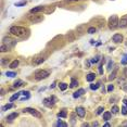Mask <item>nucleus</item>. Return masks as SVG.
Listing matches in <instances>:
<instances>
[{
  "instance_id": "nucleus-31",
  "label": "nucleus",
  "mask_w": 127,
  "mask_h": 127,
  "mask_svg": "<svg viewBox=\"0 0 127 127\" xmlns=\"http://www.w3.org/2000/svg\"><path fill=\"white\" fill-rule=\"evenodd\" d=\"M122 64L123 65L127 64V54H124V56H123V59H122Z\"/></svg>"
},
{
  "instance_id": "nucleus-39",
  "label": "nucleus",
  "mask_w": 127,
  "mask_h": 127,
  "mask_svg": "<svg viewBox=\"0 0 127 127\" xmlns=\"http://www.w3.org/2000/svg\"><path fill=\"white\" fill-rule=\"evenodd\" d=\"M92 125H93V126H99V123H98V122H95Z\"/></svg>"
},
{
  "instance_id": "nucleus-23",
  "label": "nucleus",
  "mask_w": 127,
  "mask_h": 127,
  "mask_svg": "<svg viewBox=\"0 0 127 127\" xmlns=\"http://www.w3.org/2000/svg\"><path fill=\"white\" fill-rule=\"evenodd\" d=\"M66 115H67V113H66L65 110H63L62 112L58 113V116H59V117H66Z\"/></svg>"
},
{
  "instance_id": "nucleus-35",
  "label": "nucleus",
  "mask_w": 127,
  "mask_h": 127,
  "mask_svg": "<svg viewBox=\"0 0 127 127\" xmlns=\"http://www.w3.org/2000/svg\"><path fill=\"white\" fill-rule=\"evenodd\" d=\"M90 62H91V63H93V64H96V63H98V62H99V56H96V58H93V59H91Z\"/></svg>"
},
{
  "instance_id": "nucleus-6",
  "label": "nucleus",
  "mask_w": 127,
  "mask_h": 127,
  "mask_svg": "<svg viewBox=\"0 0 127 127\" xmlns=\"http://www.w3.org/2000/svg\"><path fill=\"white\" fill-rule=\"evenodd\" d=\"M44 20V16L42 15H29V21L33 23H39Z\"/></svg>"
},
{
  "instance_id": "nucleus-10",
  "label": "nucleus",
  "mask_w": 127,
  "mask_h": 127,
  "mask_svg": "<svg viewBox=\"0 0 127 127\" xmlns=\"http://www.w3.org/2000/svg\"><path fill=\"white\" fill-rule=\"evenodd\" d=\"M113 41L116 42V44H119V42H122L123 41V36L121 34H115L113 35Z\"/></svg>"
},
{
  "instance_id": "nucleus-13",
  "label": "nucleus",
  "mask_w": 127,
  "mask_h": 127,
  "mask_svg": "<svg viewBox=\"0 0 127 127\" xmlns=\"http://www.w3.org/2000/svg\"><path fill=\"white\" fill-rule=\"evenodd\" d=\"M84 93H85V90H84V89H79V90L75 91V92L73 93V97L76 99V98H79V97L82 96V95H84Z\"/></svg>"
},
{
  "instance_id": "nucleus-25",
  "label": "nucleus",
  "mask_w": 127,
  "mask_h": 127,
  "mask_svg": "<svg viewBox=\"0 0 127 127\" xmlns=\"http://www.w3.org/2000/svg\"><path fill=\"white\" fill-rule=\"evenodd\" d=\"M56 126H62V127H66L67 126V124L66 123H64V122H62V121H58V123H56Z\"/></svg>"
},
{
  "instance_id": "nucleus-3",
  "label": "nucleus",
  "mask_w": 127,
  "mask_h": 127,
  "mask_svg": "<svg viewBox=\"0 0 127 127\" xmlns=\"http://www.w3.org/2000/svg\"><path fill=\"white\" fill-rule=\"evenodd\" d=\"M49 76V72L46 70H39L35 73V78L37 80H41V79H45Z\"/></svg>"
},
{
  "instance_id": "nucleus-16",
  "label": "nucleus",
  "mask_w": 127,
  "mask_h": 127,
  "mask_svg": "<svg viewBox=\"0 0 127 127\" xmlns=\"http://www.w3.org/2000/svg\"><path fill=\"white\" fill-rule=\"evenodd\" d=\"M19 60H14L13 62L11 63V64H10V68H12V70H13V68H15V67H17V66H19Z\"/></svg>"
},
{
  "instance_id": "nucleus-36",
  "label": "nucleus",
  "mask_w": 127,
  "mask_h": 127,
  "mask_svg": "<svg viewBox=\"0 0 127 127\" xmlns=\"http://www.w3.org/2000/svg\"><path fill=\"white\" fill-rule=\"evenodd\" d=\"M113 89H114V86L113 85H109L107 86V91H113Z\"/></svg>"
},
{
  "instance_id": "nucleus-37",
  "label": "nucleus",
  "mask_w": 127,
  "mask_h": 127,
  "mask_svg": "<svg viewBox=\"0 0 127 127\" xmlns=\"http://www.w3.org/2000/svg\"><path fill=\"white\" fill-rule=\"evenodd\" d=\"M112 62H109V65H107V70H111V67H112Z\"/></svg>"
},
{
  "instance_id": "nucleus-40",
  "label": "nucleus",
  "mask_w": 127,
  "mask_h": 127,
  "mask_svg": "<svg viewBox=\"0 0 127 127\" xmlns=\"http://www.w3.org/2000/svg\"><path fill=\"white\" fill-rule=\"evenodd\" d=\"M123 102H124L125 105H127V99H124V100H123Z\"/></svg>"
},
{
  "instance_id": "nucleus-18",
  "label": "nucleus",
  "mask_w": 127,
  "mask_h": 127,
  "mask_svg": "<svg viewBox=\"0 0 127 127\" xmlns=\"http://www.w3.org/2000/svg\"><path fill=\"white\" fill-rule=\"evenodd\" d=\"M77 85H78V82H77V79L72 78V80H71V85H70V87H71V88H74V87H76Z\"/></svg>"
},
{
  "instance_id": "nucleus-1",
  "label": "nucleus",
  "mask_w": 127,
  "mask_h": 127,
  "mask_svg": "<svg viewBox=\"0 0 127 127\" xmlns=\"http://www.w3.org/2000/svg\"><path fill=\"white\" fill-rule=\"evenodd\" d=\"M26 32H27V29L25 27H21V26H12L10 28V33L16 37H24Z\"/></svg>"
},
{
  "instance_id": "nucleus-44",
  "label": "nucleus",
  "mask_w": 127,
  "mask_h": 127,
  "mask_svg": "<svg viewBox=\"0 0 127 127\" xmlns=\"http://www.w3.org/2000/svg\"><path fill=\"white\" fill-rule=\"evenodd\" d=\"M67 1H79V0H67Z\"/></svg>"
},
{
  "instance_id": "nucleus-27",
  "label": "nucleus",
  "mask_w": 127,
  "mask_h": 127,
  "mask_svg": "<svg viewBox=\"0 0 127 127\" xmlns=\"http://www.w3.org/2000/svg\"><path fill=\"white\" fill-rule=\"evenodd\" d=\"M99 85L100 84H91L90 85V89L91 90H97V89L99 88Z\"/></svg>"
},
{
  "instance_id": "nucleus-30",
  "label": "nucleus",
  "mask_w": 127,
  "mask_h": 127,
  "mask_svg": "<svg viewBox=\"0 0 127 127\" xmlns=\"http://www.w3.org/2000/svg\"><path fill=\"white\" fill-rule=\"evenodd\" d=\"M7 76H9V77H15L16 76V73L15 72H7Z\"/></svg>"
},
{
  "instance_id": "nucleus-17",
  "label": "nucleus",
  "mask_w": 127,
  "mask_h": 127,
  "mask_svg": "<svg viewBox=\"0 0 127 127\" xmlns=\"http://www.w3.org/2000/svg\"><path fill=\"white\" fill-rule=\"evenodd\" d=\"M20 95H22V91H21V92H16L15 95H13V96L10 98V102H13L14 100H16V99L20 97Z\"/></svg>"
},
{
  "instance_id": "nucleus-34",
  "label": "nucleus",
  "mask_w": 127,
  "mask_h": 127,
  "mask_svg": "<svg viewBox=\"0 0 127 127\" xmlns=\"http://www.w3.org/2000/svg\"><path fill=\"white\" fill-rule=\"evenodd\" d=\"M104 111V109H103V107H98V110H97V115H100V114H102V112Z\"/></svg>"
},
{
  "instance_id": "nucleus-2",
  "label": "nucleus",
  "mask_w": 127,
  "mask_h": 127,
  "mask_svg": "<svg viewBox=\"0 0 127 127\" xmlns=\"http://www.w3.org/2000/svg\"><path fill=\"white\" fill-rule=\"evenodd\" d=\"M119 17H117V15H112V16L109 19V22H107V24H109V27L111 28V29H115L116 27H119Z\"/></svg>"
},
{
  "instance_id": "nucleus-38",
  "label": "nucleus",
  "mask_w": 127,
  "mask_h": 127,
  "mask_svg": "<svg viewBox=\"0 0 127 127\" xmlns=\"http://www.w3.org/2000/svg\"><path fill=\"white\" fill-rule=\"evenodd\" d=\"M90 63H91V62H88V61H87V62H85V64H86V66H87V67H89Z\"/></svg>"
},
{
  "instance_id": "nucleus-20",
  "label": "nucleus",
  "mask_w": 127,
  "mask_h": 127,
  "mask_svg": "<svg viewBox=\"0 0 127 127\" xmlns=\"http://www.w3.org/2000/svg\"><path fill=\"white\" fill-rule=\"evenodd\" d=\"M23 84H24V83H23L22 80H16L13 85V88H19V87H21V86H23Z\"/></svg>"
},
{
  "instance_id": "nucleus-41",
  "label": "nucleus",
  "mask_w": 127,
  "mask_h": 127,
  "mask_svg": "<svg viewBox=\"0 0 127 127\" xmlns=\"http://www.w3.org/2000/svg\"><path fill=\"white\" fill-rule=\"evenodd\" d=\"M54 86H56V82H54V83H53V84L51 85V86H50V88H54Z\"/></svg>"
},
{
  "instance_id": "nucleus-8",
  "label": "nucleus",
  "mask_w": 127,
  "mask_h": 127,
  "mask_svg": "<svg viewBox=\"0 0 127 127\" xmlns=\"http://www.w3.org/2000/svg\"><path fill=\"white\" fill-rule=\"evenodd\" d=\"M76 114L79 116V117H84V116L86 115V111H85L84 107H77L76 109Z\"/></svg>"
},
{
  "instance_id": "nucleus-4",
  "label": "nucleus",
  "mask_w": 127,
  "mask_h": 127,
  "mask_svg": "<svg viewBox=\"0 0 127 127\" xmlns=\"http://www.w3.org/2000/svg\"><path fill=\"white\" fill-rule=\"evenodd\" d=\"M1 44H3V45H6V46H8L9 48L11 49L12 47H13L15 44H16V41L14 39H12V38H10V37H4L2 39V42Z\"/></svg>"
},
{
  "instance_id": "nucleus-22",
  "label": "nucleus",
  "mask_w": 127,
  "mask_h": 127,
  "mask_svg": "<svg viewBox=\"0 0 127 127\" xmlns=\"http://www.w3.org/2000/svg\"><path fill=\"white\" fill-rule=\"evenodd\" d=\"M116 72H117V71L115 70V71H113L112 73L110 74V76H109V80H113V79L115 78V77H116Z\"/></svg>"
},
{
  "instance_id": "nucleus-7",
  "label": "nucleus",
  "mask_w": 127,
  "mask_h": 127,
  "mask_svg": "<svg viewBox=\"0 0 127 127\" xmlns=\"http://www.w3.org/2000/svg\"><path fill=\"white\" fill-rule=\"evenodd\" d=\"M54 100H56L54 97H51V98H46L45 100H44V104H45L46 107H53L54 102H52V101H54Z\"/></svg>"
},
{
  "instance_id": "nucleus-9",
  "label": "nucleus",
  "mask_w": 127,
  "mask_h": 127,
  "mask_svg": "<svg viewBox=\"0 0 127 127\" xmlns=\"http://www.w3.org/2000/svg\"><path fill=\"white\" fill-rule=\"evenodd\" d=\"M119 27H121V28L127 27V17H122L121 20H119Z\"/></svg>"
},
{
  "instance_id": "nucleus-42",
  "label": "nucleus",
  "mask_w": 127,
  "mask_h": 127,
  "mask_svg": "<svg viewBox=\"0 0 127 127\" xmlns=\"http://www.w3.org/2000/svg\"><path fill=\"white\" fill-rule=\"evenodd\" d=\"M104 126H105V127H110V126H111V125H110V124H109V123H105V124H104Z\"/></svg>"
},
{
  "instance_id": "nucleus-32",
  "label": "nucleus",
  "mask_w": 127,
  "mask_h": 127,
  "mask_svg": "<svg viewBox=\"0 0 127 127\" xmlns=\"http://www.w3.org/2000/svg\"><path fill=\"white\" fill-rule=\"evenodd\" d=\"M88 34H93V33H96V28L95 27H89L87 31Z\"/></svg>"
},
{
  "instance_id": "nucleus-43",
  "label": "nucleus",
  "mask_w": 127,
  "mask_h": 127,
  "mask_svg": "<svg viewBox=\"0 0 127 127\" xmlns=\"http://www.w3.org/2000/svg\"><path fill=\"white\" fill-rule=\"evenodd\" d=\"M123 126H127V122H125V123H123Z\"/></svg>"
},
{
  "instance_id": "nucleus-12",
  "label": "nucleus",
  "mask_w": 127,
  "mask_h": 127,
  "mask_svg": "<svg viewBox=\"0 0 127 127\" xmlns=\"http://www.w3.org/2000/svg\"><path fill=\"white\" fill-rule=\"evenodd\" d=\"M44 61H45V59H44L42 56H37V58H35L34 59V61H33V64L38 65V64H40V63H42Z\"/></svg>"
},
{
  "instance_id": "nucleus-33",
  "label": "nucleus",
  "mask_w": 127,
  "mask_h": 127,
  "mask_svg": "<svg viewBox=\"0 0 127 127\" xmlns=\"http://www.w3.org/2000/svg\"><path fill=\"white\" fill-rule=\"evenodd\" d=\"M122 114H124V115H127V105L124 104V107H122Z\"/></svg>"
},
{
  "instance_id": "nucleus-14",
  "label": "nucleus",
  "mask_w": 127,
  "mask_h": 127,
  "mask_svg": "<svg viewBox=\"0 0 127 127\" xmlns=\"http://www.w3.org/2000/svg\"><path fill=\"white\" fill-rule=\"evenodd\" d=\"M17 117V113H11L10 115L7 116V121L8 122H13L14 119H16Z\"/></svg>"
},
{
  "instance_id": "nucleus-11",
  "label": "nucleus",
  "mask_w": 127,
  "mask_h": 127,
  "mask_svg": "<svg viewBox=\"0 0 127 127\" xmlns=\"http://www.w3.org/2000/svg\"><path fill=\"white\" fill-rule=\"evenodd\" d=\"M46 9V7H44V6H38V7H35V8H33L31 10V13H37V12H40V11H44Z\"/></svg>"
},
{
  "instance_id": "nucleus-28",
  "label": "nucleus",
  "mask_w": 127,
  "mask_h": 127,
  "mask_svg": "<svg viewBox=\"0 0 127 127\" xmlns=\"http://www.w3.org/2000/svg\"><path fill=\"white\" fill-rule=\"evenodd\" d=\"M12 107H13V104H12V103H9V104H7V105H4V107H2V111L9 110V109H11Z\"/></svg>"
},
{
  "instance_id": "nucleus-19",
  "label": "nucleus",
  "mask_w": 127,
  "mask_h": 127,
  "mask_svg": "<svg viewBox=\"0 0 127 127\" xmlns=\"http://www.w3.org/2000/svg\"><path fill=\"white\" fill-rule=\"evenodd\" d=\"M111 119V112H104L103 113V119L104 121H109Z\"/></svg>"
},
{
  "instance_id": "nucleus-29",
  "label": "nucleus",
  "mask_w": 127,
  "mask_h": 127,
  "mask_svg": "<svg viewBox=\"0 0 127 127\" xmlns=\"http://www.w3.org/2000/svg\"><path fill=\"white\" fill-rule=\"evenodd\" d=\"M25 4H26V1L23 0V1H20V2L15 3V7H22V6H25Z\"/></svg>"
},
{
  "instance_id": "nucleus-21",
  "label": "nucleus",
  "mask_w": 127,
  "mask_h": 127,
  "mask_svg": "<svg viewBox=\"0 0 127 127\" xmlns=\"http://www.w3.org/2000/svg\"><path fill=\"white\" fill-rule=\"evenodd\" d=\"M0 50H1V52H6V51H9V50H10V48H9L8 46H6V45H3V44H1Z\"/></svg>"
},
{
  "instance_id": "nucleus-24",
  "label": "nucleus",
  "mask_w": 127,
  "mask_h": 127,
  "mask_svg": "<svg viewBox=\"0 0 127 127\" xmlns=\"http://www.w3.org/2000/svg\"><path fill=\"white\" fill-rule=\"evenodd\" d=\"M59 87H60V89H61V90H63V91H64L65 89L67 88V85L65 84V83H61V84L59 85Z\"/></svg>"
},
{
  "instance_id": "nucleus-26",
  "label": "nucleus",
  "mask_w": 127,
  "mask_h": 127,
  "mask_svg": "<svg viewBox=\"0 0 127 127\" xmlns=\"http://www.w3.org/2000/svg\"><path fill=\"white\" fill-rule=\"evenodd\" d=\"M112 113L113 114H117V113H119V107H116V105H114V107H112Z\"/></svg>"
},
{
  "instance_id": "nucleus-15",
  "label": "nucleus",
  "mask_w": 127,
  "mask_h": 127,
  "mask_svg": "<svg viewBox=\"0 0 127 127\" xmlns=\"http://www.w3.org/2000/svg\"><path fill=\"white\" fill-rule=\"evenodd\" d=\"M95 78H96V74L95 73H89L87 75V77H86V79L88 82H92V80H95Z\"/></svg>"
},
{
  "instance_id": "nucleus-5",
  "label": "nucleus",
  "mask_w": 127,
  "mask_h": 127,
  "mask_svg": "<svg viewBox=\"0 0 127 127\" xmlns=\"http://www.w3.org/2000/svg\"><path fill=\"white\" fill-rule=\"evenodd\" d=\"M23 112L24 113H29V114H32L33 116H35V117H41V114H40L39 112L37 110H35V109H32V107H25L24 110H23Z\"/></svg>"
}]
</instances>
